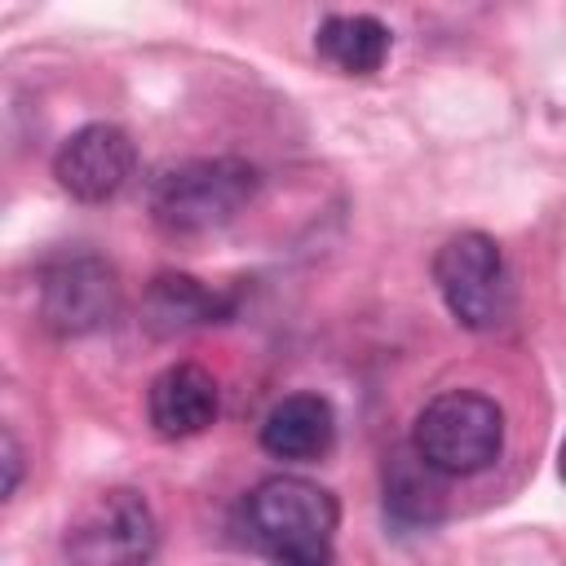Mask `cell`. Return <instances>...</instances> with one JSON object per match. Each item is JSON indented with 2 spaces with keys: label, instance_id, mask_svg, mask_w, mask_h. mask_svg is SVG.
<instances>
[{
  "label": "cell",
  "instance_id": "obj_9",
  "mask_svg": "<svg viewBox=\"0 0 566 566\" xmlns=\"http://www.w3.org/2000/svg\"><path fill=\"white\" fill-rule=\"evenodd\" d=\"M234 314V292H221L195 274L164 270L142 292V327L150 336H181Z\"/></svg>",
  "mask_w": 566,
  "mask_h": 566
},
{
  "label": "cell",
  "instance_id": "obj_2",
  "mask_svg": "<svg viewBox=\"0 0 566 566\" xmlns=\"http://www.w3.org/2000/svg\"><path fill=\"white\" fill-rule=\"evenodd\" d=\"M261 190V172L239 155L181 159L155 172L146 203L164 234H208L230 226Z\"/></svg>",
  "mask_w": 566,
  "mask_h": 566
},
{
  "label": "cell",
  "instance_id": "obj_1",
  "mask_svg": "<svg viewBox=\"0 0 566 566\" xmlns=\"http://www.w3.org/2000/svg\"><path fill=\"white\" fill-rule=\"evenodd\" d=\"M243 522L274 566H332L340 504L301 473H270L243 495Z\"/></svg>",
  "mask_w": 566,
  "mask_h": 566
},
{
  "label": "cell",
  "instance_id": "obj_5",
  "mask_svg": "<svg viewBox=\"0 0 566 566\" xmlns=\"http://www.w3.org/2000/svg\"><path fill=\"white\" fill-rule=\"evenodd\" d=\"M433 283L451 318L469 332H495L513 314V279L500 243L482 230L451 234L433 256Z\"/></svg>",
  "mask_w": 566,
  "mask_h": 566
},
{
  "label": "cell",
  "instance_id": "obj_4",
  "mask_svg": "<svg viewBox=\"0 0 566 566\" xmlns=\"http://www.w3.org/2000/svg\"><path fill=\"white\" fill-rule=\"evenodd\" d=\"M159 548V522L142 491L106 486L93 491L66 522V566H146Z\"/></svg>",
  "mask_w": 566,
  "mask_h": 566
},
{
  "label": "cell",
  "instance_id": "obj_14",
  "mask_svg": "<svg viewBox=\"0 0 566 566\" xmlns=\"http://www.w3.org/2000/svg\"><path fill=\"white\" fill-rule=\"evenodd\" d=\"M557 473H562V482H566V438H562V447H557Z\"/></svg>",
  "mask_w": 566,
  "mask_h": 566
},
{
  "label": "cell",
  "instance_id": "obj_7",
  "mask_svg": "<svg viewBox=\"0 0 566 566\" xmlns=\"http://www.w3.org/2000/svg\"><path fill=\"white\" fill-rule=\"evenodd\" d=\"M133 168H137L133 137L119 124H106V119L75 128L57 146V155H53L57 186L71 199H80V203H106V199H115L128 186Z\"/></svg>",
  "mask_w": 566,
  "mask_h": 566
},
{
  "label": "cell",
  "instance_id": "obj_12",
  "mask_svg": "<svg viewBox=\"0 0 566 566\" xmlns=\"http://www.w3.org/2000/svg\"><path fill=\"white\" fill-rule=\"evenodd\" d=\"M394 49V31L371 13H332L314 31V53L340 75H376Z\"/></svg>",
  "mask_w": 566,
  "mask_h": 566
},
{
  "label": "cell",
  "instance_id": "obj_13",
  "mask_svg": "<svg viewBox=\"0 0 566 566\" xmlns=\"http://www.w3.org/2000/svg\"><path fill=\"white\" fill-rule=\"evenodd\" d=\"M0 464H4V486H0V495L13 500V495H18V482H22V447H18L13 429L0 433Z\"/></svg>",
  "mask_w": 566,
  "mask_h": 566
},
{
  "label": "cell",
  "instance_id": "obj_6",
  "mask_svg": "<svg viewBox=\"0 0 566 566\" xmlns=\"http://www.w3.org/2000/svg\"><path fill=\"white\" fill-rule=\"evenodd\" d=\"M35 305H40V323L53 336H88L102 323H111L119 305V279L97 252L66 248L40 265Z\"/></svg>",
  "mask_w": 566,
  "mask_h": 566
},
{
  "label": "cell",
  "instance_id": "obj_8",
  "mask_svg": "<svg viewBox=\"0 0 566 566\" xmlns=\"http://www.w3.org/2000/svg\"><path fill=\"white\" fill-rule=\"evenodd\" d=\"M221 411L217 376L199 363H168L146 389V416L159 438H195Z\"/></svg>",
  "mask_w": 566,
  "mask_h": 566
},
{
  "label": "cell",
  "instance_id": "obj_3",
  "mask_svg": "<svg viewBox=\"0 0 566 566\" xmlns=\"http://www.w3.org/2000/svg\"><path fill=\"white\" fill-rule=\"evenodd\" d=\"M411 447L442 478H473L504 451V407L478 389H447L420 407Z\"/></svg>",
  "mask_w": 566,
  "mask_h": 566
},
{
  "label": "cell",
  "instance_id": "obj_11",
  "mask_svg": "<svg viewBox=\"0 0 566 566\" xmlns=\"http://www.w3.org/2000/svg\"><path fill=\"white\" fill-rule=\"evenodd\" d=\"M380 482H385V517L394 526L420 531V526H433L447 513V478L438 469H429L416 455L411 442L407 447H394L385 455Z\"/></svg>",
  "mask_w": 566,
  "mask_h": 566
},
{
  "label": "cell",
  "instance_id": "obj_10",
  "mask_svg": "<svg viewBox=\"0 0 566 566\" xmlns=\"http://www.w3.org/2000/svg\"><path fill=\"white\" fill-rule=\"evenodd\" d=\"M332 447H336V407L314 389L279 398L261 420V451L274 460L310 464L323 460Z\"/></svg>",
  "mask_w": 566,
  "mask_h": 566
}]
</instances>
